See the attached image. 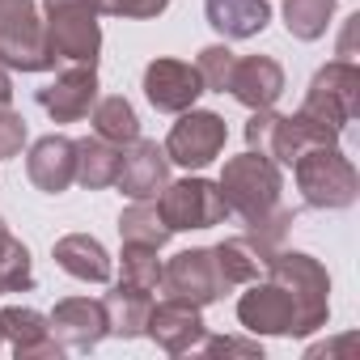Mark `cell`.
<instances>
[{
  "label": "cell",
  "mask_w": 360,
  "mask_h": 360,
  "mask_svg": "<svg viewBox=\"0 0 360 360\" xmlns=\"http://www.w3.org/2000/svg\"><path fill=\"white\" fill-rule=\"evenodd\" d=\"M221 195L229 204V212H238L246 225L267 217L271 208H280V191H284V174L280 165L267 157V153H242V157H229L225 161V174H221Z\"/></svg>",
  "instance_id": "6da1fadb"
},
{
  "label": "cell",
  "mask_w": 360,
  "mask_h": 360,
  "mask_svg": "<svg viewBox=\"0 0 360 360\" xmlns=\"http://www.w3.org/2000/svg\"><path fill=\"white\" fill-rule=\"evenodd\" d=\"M267 276L280 280L297 305V326L301 335L326 326V314H330V276L326 267L314 259V255H301V250H276L267 259Z\"/></svg>",
  "instance_id": "7a4b0ae2"
},
{
  "label": "cell",
  "mask_w": 360,
  "mask_h": 360,
  "mask_svg": "<svg viewBox=\"0 0 360 360\" xmlns=\"http://www.w3.org/2000/svg\"><path fill=\"white\" fill-rule=\"evenodd\" d=\"M292 174H297V191L309 208H352L356 204V191H360L356 165L335 144L301 153L292 161Z\"/></svg>",
  "instance_id": "3957f363"
},
{
  "label": "cell",
  "mask_w": 360,
  "mask_h": 360,
  "mask_svg": "<svg viewBox=\"0 0 360 360\" xmlns=\"http://www.w3.org/2000/svg\"><path fill=\"white\" fill-rule=\"evenodd\" d=\"M0 64L18 72L56 68V51L34 0H0Z\"/></svg>",
  "instance_id": "277c9868"
},
{
  "label": "cell",
  "mask_w": 360,
  "mask_h": 360,
  "mask_svg": "<svg viewBox=\"0 0 360 360\" xmlns=\"http://www.w3.org/2000/svg\"><path fill=\"white\" fill-rule=\"evenodd\" d=\"M305 115H314L318 123L343 131L356 115H360V68L352 60H335L326 68L314 72L309 94H305Z\"/></svg>",
  "instance_id": "5b68a950"
},
{
  "label": "cell",
  "mask_w": 360,
  "mask_h": 360,
  "mask_svg": "<svg viewBox=\"0 0 360 360\" xmlns=\"http://www.w3.org/2000/svg\"><path fill=\"white\" fill-rule=\"evenodd\" d=\"M157 208L169 225V233L178 229H212L229 217V204L221 195L217 183L208 178H183V183H165L157 195Z\"/></svg>",
  "instance_id": "8992f818"
},
{
  "label": "cell",
  "mask_w": 360,
  "mask_h": 360,
  "mask_svg": "<svg viewBox=\"0 0 360 360\" xmlns=\"http://www.w3.org/2000/svg\"><path fill=\"white\" fill-rule=\"evenodd\" d=\"M225 140H229L225 119L212 115V110H195V106H191V110H183V119L169 127V136H165V157H169L174 165H183V169H204V165H212V161L221 157Z\"/></svg>",
  "instance_id": "52a82bcc"
},
{
  "label": "cell",
  "mask_w": 360,
  "mask_h": 360,
  "mask_svg": "<svg viewBox=\"0 0 360 360\" xmlns=\"http://www.w3.org/2000/svg\"><path fill=\"white\" fill-rule=\"evenodd\" d=\"M47 43L56 51V60H72V64H98L102 51V26H98V9L89 5H51L47 9Z\"/></svg>",
  "instance_id": "ba28073f"
},
{
  "label": "cell",
  "mask_w": 360,
  "mask_h": 360,
  "mask_svg": "<svg viewBox=\"0 0 360 360\" xmlns=\"http://www.w3.org/2000/svg\"><path fill=\"white\" fill-rule=\"evenodd\" d=\"M161 288L165 297L174 301H187V305H212L225 288L221 271H217V259L212 250H183V255H174L165 267H161Z\"/></svg>",
  "instance_id": "9c48e42d"
},
{
  "label": "cell",
  "mask_w": 360,
  "mask_h": 360,
  "mask_svg": "<svg viewBox=\"0 0 360 360\" xmlns=\"http://www.w3.org/2000/svg\"><path fill=\"white\" fill-rule=\"evenodd\" d=\"M238 318H242V326L246 330H255V335H301V326H297V305H292V297H288V288L280 284V280H250V288L242 292V301H238Z\"/></svg>",
  "instance_id": "30bf717a"
},
{
  "label": "cell",
  "mask_w": 360,
  "mask_h": 360,
  "mask_svg": "<svg viewBox=\"0 0 360 360\" xmlns=\"http://www.w3.org/2000/svg\"><path fill=\"white\" fill-rule=\"evenodd\" d=\"M208 94L195 64L187 60H153L144 68V98L153 102V110H165V115H183L195 106V98Z\"/></svg>",
  "instance_id": "8fae6325"
},
{
  "label": "cell",
  "mask_w": 360,
  "mask_h": 360,
  "mask_svg": "<svg viewBox=\"0 0 360 360\" xmlns=\"http://www.w3.org/2000/svg\"><path fill=\"white\" fill-rule=\"evenodd\" d=\"M144 335H148L161 352L183 356V352H195V347L204 343L208 326H204V318H200V305H187V301L165 297L161 305L153 301L148 322H144Z\"/></svg>",
  "instance_id": "7c38bea8"
},
{
  "label": "cell",
  "mask_w": 360,
  "mask_h": 360,
  "mask_svg": "<svg viewBox=\"0 0 360 360\" xmlns=\"http://www.w3.org/2000/svg\"><path fill=\"white\" fill-rule=\"evenodd\" d=\"M165 183H169V157H165V148H157V140L136 136L131 144H123L115 187L127 200H157Z\"/></svg>",
  "instance_id": "4fadbf2b"
},
{
  "label": "cell",
  "mask_w": 360,
  "mask_h": 360,
  "mask_svg": "<svg viewBox=\"0 0 360 360\" xmlns=\"http://www.w3.org/2000/svg\"><path fill=\"white\" fill-rule=\"evenodd\" d=\"M51 335L64 352H89L98 347L110 326H106V305L102 301H89V297H68L51 309Z\"/></svg>",
  "instance_id": "5bb4252c"
},
{
  "label": "cell",
  "mask_w": 360,
  "mask_h": 360,
  "mask_svg": "<svg viewBox=\"0 0 360 360\" xmlns=\"http://www.w3.org/2000/svg\"><path fill=\"white\" fill-rule=\"evenodd\" d=\"M98 102V72L89 64H77L68 72H60L51 85L39 89V106L56 119V123H77L94 110Z\"/></svg>",
  "instance_id": "9a60e30c"
},
{
  "label": "cell",
  "mask_w": 360,
  "mask_h": 360,
  "mask_svg": "<svg viewBox=\"0 0 360 360\" xmlns=\"http://www.w3.org/2000/svg\"><path fill=\"white\" fill-rule=\"evenodd\" d=\"M26 174L30 183L47 195H60L77 183V140L68 136H43L34 140L30 157H26Z\"/></svg>",
  "instance_id": "2e32d148"
},
{
  "label": "cell",
  "mask_w": 360,
  "mask_h": 360,
  "mask_svg": "<svg viewBox=\"0 0 360 360\" xmlns=\"http://www.w3.org/2000/svg\"><path fill=\"white\" fill-rule=\"evenodd\" d=\"M242 106L250 110H267L280 102L284 94V68L271 60V56H246V60H233V72H229V85H225Z\"/></svg>",
  "instance_id": "e0dca14e"
},
{
  "label": "cell",
  "mask_w": 360,
  "mask_h": 360,
  "mask_svg": "<svg viewBox=\"0 0 360 360\" xmlns=\"http://www.w3.org/2000/svg\"><path fill=\"white\" fill-rule=\"evenodd\" d=\"M0 339H9L18 360H47V356L64 352L56 343V335H51V322L39 309H26V305L0 309Z\"/></svg>",
  "instance_id": "ac0fdd59"
},
{
  "label": "cell",
  "mask_w": 360,
  "mask_h": 360,
  "mask_svg": "<svg viewBox=\"0 0 360 360\" xmlns=\"http://www.w3.org/2000/svg\"><path fill=\"white\" fill-rule=\"evenodd\" d=\"M204 13H208V26L225 39H255L271 22L267 0H204Z\"/></svg>",
  "instance_id": "d6986e66"
},
{
  "label": "cell",
  "mask_w": 360,
  "mask_h": 360,
  "mask_svg": "<svg viewBox=\"0 0 360 360\" xmlns=\"http://www.w3.org/2000/svg\"><path fill=\"white\" fill-rule=\"evenodd\" d=\"M56 263L72 276V280H85V284H106L110 280V255L98 238L89 233H68L56 242Z\"/></svg>",
  "instance_id": "ffe728a7"
},
{
  "label": "cell",
  "mask_w": 360,
  "mask_h": 360,
  "mask_svg": "<svg viewBox=\"0 0 360 360\" xmlns=\"http://www.w3.org/2000/svg\"><path fill=\"white\" fill-rule=\"evenodd\" d=\"M102 305H106V326H110V335L136 339V335H144V322H148V309H153V292H144V288L119 280V284L106 292Z\"/></svg>",
  "instance_id": "44dd1931"
},
{
  "label": "cell",
  "mask_w": 360,
  "mask_h": 360,
  "mask_svg": "<svg viewBox=\"0 0 360 360\" xmlns=\"http://www.w3.org/2000/svg\"><path fill=\"white\" fill-rule=\"evenodd\" d=\"M119 157H123V148L110 144V140H102V136L77 140V183L89 187V191L115 187V178H119Z\"/></svg>",
  "instance_id": "7402d4cb"
},
{
  "label": "cell",
  "mask_w": 360,
  "mask_h": 360,
  "mask_svg": "<svg viewBox=\"0 0 360 360\" xmlns=\"http://www.w3.org/2000/svg\"><path fill=\"white\" fill-rule=\"evenodd\" d=\"M212 259H217V271H221V280H225L229 292L242 288V284H250V280H259V271L267 267V255L246 233L242 238H225L221 246H212Z\"/></svg>",
  "instance_id": "603a6c76"
},
{
  "label": "cell",
  "mask_w": 360,
  "mask_h": 360,
  "mask_svg": "<svg viewBox=\"0 0 360 360\" xmlns=\"http://www.w3.org/2000/svg\"><path fill=\"white\" fill-rule=\"evenodd\" d=\"M89 115H94V136H102V140H110V144H119V148L140 136V119H136V110H131V102H127L123 94L98 98Z\"/></svg>",
  "instance_id": "cb8c5ba5"
},
{
  "label": "cell",
  "mask_w": 360,
  "mask_h": 360,
  "mask_svg": "<svg viewBox=\"0 0 360 360\" xmlns=\"http://www.w3.org/2000/svg\"><path fill=\"white\" fill-rule=\"evenodd\" d=\"M119 238H123V242H136V246L161 250V246L169 242V225H165L157 200H136V204L119 217Z\"/></svg>",
  "instance_id": "d4e9b609"
},
{
  "label": "cell",
  "mask_w": 360,
  "mask_h": 360,
  "mask_svg": "<svg viewBox=\"0 0 360 360\" xmlns=\"http://www.w3.org/2000/svg\"><path fill=\"white\" fill-rule=\"evenodd\" d=\"M30 288H34L30 250L9 233L5 221H0V292H30Z\"/></svg>",
  "instance_id": "484cf974"
},
{
  "label": "cell",
  "mask_w": 360,
  "mask_h": 360,
  "mask_svg": "<svg viewBox=\"0 0 360 360\" xmlns=\"http://www.w3.org/2000/svg\"><path fill=\"white\" fill-rule=\"evenodd\" d=\"M330 13H335V0H284V26L301 43L322 39L330 26Z\"/></svg>",
  "instance_id": "4316f807"
},
{
  "label": "cell",
  "mask_w": 360,
  "mask_h": 360,
  "mask_svg": "<svg viewBox=\"0 0 360 360\" xmlns=\"http://www.w3.org/2000/svg\"><path fill=\"white\" fill-rule=\"evenodd\" d=\"M119 280H123V284H136V288H144V292H157V284H161V259H157V250H153V246L123 242Z\"/></svg>",
  "instance_id": "83f0119b"
},
{
  "label": "cell",
  "mask_w": 360,
  "mask_h": 360,
  "mask_svg": "<svg viewBox=\"0 0 360 360\" xmlns=\"http://www.w3.org/2000/svg\"><path fill=\"white\" fill-rule=\"evenodd\" d=\"M233 51L225 47V43H212V47H204L200 51V60H195V72H200V81H204V89H217V94H225V85H229V72H233Z\"/></svg>",
  "instance_id": "f1b7e54d"
},
{
  "label": "cell",
  "mask_w": 360,
  "mask_h": 360,
  "mask_svg": "<svg viewBox=\"0 0 360 360\" xmlns=\"http://www.w3.org/2000/svg\"><path fill=\"white\" fill-rule=\"evenodd\" d=\"M26 144V119L9 106H0V161L5 157H18Z\"/></svg>",
  "instance_id": "f546056e"
},
{
  "label": "cell",
  "mask_w": 360,
  "mask_h": 360,
  "mask_svg": "<svg viewBox=\"0 0 360 360\" xmlns=\"http://www.w3.org/2000/svg\"><path fill=\"white\" fill-rule=\"evenodd\" d=\"M200 352L204 356H246V360H263V347L255 339H233V335H217V339L204 335Z\"/></svg>",
  "instance_id": "4dcf8cb0"
},
{
  "label": "cell",
  "mask_w": 360,
  "mask_h": 360,
  "mask_svg": "<svg viewBox=\"0 0 360 360\" xmlns=\"http://www.w3.org/2000/svg\"><path fill=\"white\" fill-rule=\"evenodd\" d=\"M165 9H169V0H102V13H110V18H136V22L157 18Z\"/></svg>",
  "instance_id": "1f68e13d"
},
{
  "label": "cell",
  "mask_w": 360,
  "mask_h": 360,
  "mask_svg": "<svg viewBox=\"0 0 360 360\" xmlns=\"http://www.w3.org/2000/svg\"><path fill=\"white\" fill-rule=\"evenodd\" d=\"M356 26H360V13H356V18H347L343 43H339V60H352V56H356V51H352V43H356Z\"/></svg>",
  "instance_id": "d6a6232c"
},
{
  "label": "cell",
  "mask_w": 360,
  "mask_h": 360,
  "mask_svg": "<svg viewBox=\"0 0 360 360\" xmlns=\"http://www.w3.org/2000/svg\"><path fill=\"white\" fill-rule=\"evenodd\" d=\"M9 98H13V81H9L5 64H0V106H9Z\"/></svg>",
  "instance_id": "836d02e7"
},
{
  "label": "cell",
  "mask_w": 360,
  "mask_h": 360,
  "mask_svg": "<svg viewBox=\"0 0 360 360\" xmlns=\"http://www.w3.org/2000/svg\"><path fill=\"white\" fill-rule=\"evenodd\" d=\"M43 5H47V9H51V5H89V9L102 13V0H43Z\"/></svg>",
  "instance_id": "e575fe53"
}]
</instances>
